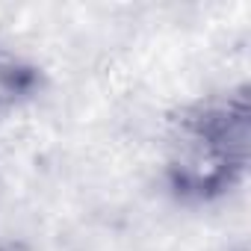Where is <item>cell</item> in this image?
<instances>
[{
  "label": "cell",
  "instance_id": "6da1fadb",
  "mask_svg": "<svg viewBox=\"0 0 251 251\" xmlns=\"http://www.w3.org/2000/svg\"><path fill=\"white\" fill-rule=\"evenodd\" d=\"M248 106L245 98L201 106L180 121L172 175L183 192H219L245 163Z\"/></svg>",
  "mask_w": 251,
  "mask_h": 251
},
{
  "label": "cell",
  "instance_id": "7a4b0ae2",
  "mask_svg": "<svg viewBox=\"0 0 251 251\" xmlns=\"http://www.w3.org/2000/svg\"><path fill=\"white\" fill-rule=\"evenodd\" d=\"M30 83H33L30 68H21L18 62L0 56V106L15 100L18 95H24Z\"/></svg>",
  "mask_w": 251,
  "mask_h": 251
}]
</instances>
